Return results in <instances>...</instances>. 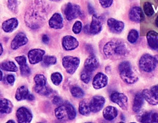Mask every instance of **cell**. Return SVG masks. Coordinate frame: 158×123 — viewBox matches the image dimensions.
Wrapping results in <instances>:
<instances>
[{
  "instance_id": "6da1fadb",
  "label": "cell",
  "mask_w": 158,
  "mask_h": 123,
  "mask_svg": "<svg viewBox=\"0 0 158 123\" xmlns=\"http://www.w3.org/2000/svg\"><path fill=\"white\" fill-rule=\"evenodd\" d=\"M49 14L48 6L44 0H36L25 14L26 23L32 29L40 27V22H44Z\"/></svg>"
},
{
  "instance_id": "7a4b0ae2",
  "label": "cell",
  "mask_w": 158,
  "mask_h": 123,
  "mask_svg": "<svg viewBox=\"0 0 158 123\" xmlns=\"http://www.w3.org/2000/svg\"><path fill=\"white\" fill-rule=\"evenodd\" d=\"M129 53L127 45L122 41H110L104 47V54L108 59L114 57H123Z\"/></svg>"
},
{
  "instance_id": "3957f363",
  "label": "cell",
  "mask_w": 158,
  "mask_h": 123,
  "mask_svg": "<svg viewBox=\"0 0 158 123\" xmlns=\"http://www.w3.org/2000/svg\"><path fill=\"white\" fill-rule=\"evenodd\" d=\"M118 72H119L121 79L124 82H126L127 84H132L138 81V77L137 76L135 70L132 69L131 64L129 62H127V61L122 62L118 66Z\"/></svg>"
},
{
  "instance_id": "277c9868",
  "label": "cell",
  "mask_w": 158,
  "mask_h": 123,
  "mask_svg": "<svg viewBox=\"0 0 158 123\" xmlns=\"http://www.w3.org/2000/svg\"><path fill=\"white\" fill-rule=\"evenodd\" d=\"M156 62L153 56L149 54H144L139 59V68L140 70L146 73H150L156 69Z\"/></svg>"
},
{
  "instance_id": "5b68a950",
  "label": "cell",
  "mask_w": 158,
  "mask_h": 123,
  "mask_svg": "<svg viewBox=\"0 0 158 123\" xmlns=\"http://www.w3.org/2000/svg\"><path fill=\"white\" fill-rule=\"evenodd\" d=\"M80 64V59L73 56H65L63 59V66L70 74H74Z\"/></svg>"
},
{
  "instance_id": "8992f818",
  "label": "cell",
  "mask_w": 158,
  "mask_h": 123,
  "mask_svg": "<svg viewBox=\"0 0 158 123\" xmlns=\"http://www.w3.org/2000/svg\"><path fill=\"white\" fill-rule=\"evenodd\" d=\"M64 14L67 20L72 21V20L77 18V17L82 15V14H81V8H80L78 5L72 4L69 2L65 6Z\"/></svg>"
},
{
  "instance_id": "52a82bcc",
  "label": "cell",
  "mask_w": 158,
  "mask_h": 123,
  "mask_svg": "<svg viewBox=\"0 0 158 123\" xmlns=\"http://www.w3.org/2000/svg\"><path fill=\"white\" fill-rule=\"evenodd\" d=\"M110 100H111V102L118 104V107H120L123 110L127 109L128 99L127 96L126 95H124L123 93L118 92L111 93V96H110Z\"/></svg>"
},
{
  "instance_id": "ba28073f",
  "label": "cell",
  "mask_w": 158,
  "mask_h": 123,
  "mask_svg": "<svg viewBox=\"0 0 158 123\" xmlns=\"http://www.w3.org/2000/svg\"><path fill=\"white\" fill-rule=\"evenodd\" d=\"M17 119L18 122L19 123H26L30 122L32 119V112L26 107H20L18 109L16 112Z\"/></svg>"
},
{
  "instance_id": "9c48e42d",
  "label": "cell",
  "mask_w": 158,
  "mask_h": 123,
  "mask_svg": "<svg viewBox=\"0 0 158 123\" xmlns=\"http://www.w3.org/2000/svg\"><path fill=\"white\" fill-rule=\"evenodd\" d=\"M44 54L45 51L42 49L36 48L29 51V53H28V59H29V63L32 65L40 63L43 60Z\"/></svg>"
},
{
  "instance_id": "30bf717a",
  "label": "cell",
  "mask_w": 158,
  "mask_h": 123,
  "mask_svg": "<svg viewBox=\"0 0 158 123\" xmlns=\"http://www.w3.org/2000/svg\"><path fill=\"white\" fill-rule=\"evenodd\" d=\"M104 104H105V99L101 96H95L94 97H93L89 103L91 112H99L103 108Z\"/></svg>"
},
{
  "instance_id": "8fae6325",
  "label": "cell",
  "mask_w": 158,
  "mask_h": 123,
  "mask_svg": "<svg viewBox=\"0 0 158 123\" xmlns=\"http://www.w3.org/2000/svg\"><path fill=\"white\" fill-rule=\"evenodd\" d=\"M78 41L76 38L71 36H65L62 39V45L64 50L72 51L76 49L78 47Z\"/></svg>"
},
{
  "instance_id": "7c38bea8",
  "label": "cell",
  "mask_w": 158,
  "mask_h": 123,
  "mask_svg": "<svg viewBox=\"0 0 158 123\" xmlns=\"http://www.w3.org/2000/svg\"><path fill=\"white\" fill-rule=\"evenodd\" d=\"M108 82V77L103 73H98L95 75L93 80V86L95 89H101L107 86Z\"/></svg>"
},
{
  "instance_id": "4fadbf2b",
  "label": "cell",
  "mask_w": 158,
  "mask_h": 123,
  "mask_svg": "<svg viewBox=\"0 0 158 123\" xmlns=\"http://www.w3.org/2000/svg\"><path fill=\"white\" fill-rule=\"evenodd\" d=\"M28 38L26 37L25 34L22 32H19L15 36V37L13 39L12 42H11L10 47L13 50H17L20 47H22L28 43Z\"/></svg>"
},
{
  "instance_id": "5bb4252c",
  "label": "cell",
  "mask_w": 158,
  "mask_h": 123,
  "mask_svg": "<svg viewBox=\"0 0 158 123\" xmlns=\"http://www.w3.org/2000/svg\"><path fill=\"white\" fill-rule=\"evenodd\" d=\"M129 18L131 21L136 23L142 22L144 20V14L142 9L139 6H134L129 11Z\"/></svg>"
},
{
  "instance_id": "9a60e30c",
  "label": "cell",
  "mask_w": 158,
  "mask_h": 123,
  "mask_svg": "<svg viewBox=\"0 0 158 123\" xmlns=\"http://www.w3.org/2000/svg\"><path fill=\"white\" fill-rule=\"evenodd\" d=\"M48 25L52 29H61L63 27V18L59 13H56L49 19Z\"/></svg>"
},
{
  "instance_id": "2e32d148",
  "label": "cell",
  "mask_w": 158,
  "mask_h": 123,
  "mask_svg": "<svg viewBox=\"0 0 158 123\" xmlns=\"http://www.w3.org/2000/svg\"><path fill=\"white\" fill-rule=\"evenodd\" d=\"M108 26L110 30L114 33H120L124 29V23L121 21H117L114 18H109L108 20Z\"/></svg>"
},
{
  "instance_id": "e0dca14e",
  "label": "cell",
  "mask_w": 158,
  "mask_h": 123,
  "mask_svg": "<svg viewBox=\"0 0 158 123\" xmlns=\"http://www.w3.org/2000/svg\"><path fill=\"white\" fill-rule=\"evenodd\" d=\"M15 60L19 65L20 70H21V73H22V76L27 77V76L30 75L31 70L28 66L27 63H26V58L25 56H18V57L15 58Z\"/></svg>"
},
{
  "instance_id": "ac0fdd59",
  "label": "cell",
  "mask_w": 158,
  "mask_h": 123,
  "mask_svg": "<svg viewBox=\"0 0 158 123\" xmlns=\"http://www.w3.org/2000/svg\"><path fill=\"white\" fill-rule=\"evenodd\" d=\"M147 43L149 47L153 50H158V33L155 31H149L146 35Z\"/></svg>"
},
{
  "instance_id": "d6986e66",
  "label": "cell",
  "mask_w": 158,
  "mask_h": 123,
  "mask_svg": "<svg viewBox=\"0 0 158 123\" xmlns=\"http://www.w3.org/2000/svg\"><path fill=\"white\" fill-rule=\"evenodd\" d=\"M101 30H102V22L97 15L94 14L93 19H92L91 24L89 25L90 34L96 35V34L101 32Z\"/></svg>"
},
{
  "instance_id": "ffe728a7",
  "label": "cell",
  "mask_w": 158,
  "mask_h": 123,
  "mask_svg": "<svg viewBox=\"0 0 158 123\" xmlns=\"http://www.w3.org/2000/svg\"><path fill=\"white\" fill-rule=\"evenodd\" d=\"M144 100L147 101L148 104L150 105H157L158 104V96H156L153 92L149 89H144L142 92Z\"/></svg>"
},
{
  "instance_id": "44dd1931",
  "label": "cell",
  "mask_w": 158,
  "mask_h": 123,
  "mask_svg": "<svg viewBox=\"0 0 158 123\" xmlns=\"http://www.w3.org/2000/svg\"><path fill=\"white\" fill-rule=\"evenodd\" d=\"M99 66V61L94 55H90L85 62V69L88 71L94 72Z\"/></svg>"
},
{
  "instance_id": "7402d4cb",
  "label": "cell",
  "mask_w": 158,
  "mask_h": 123,
  "mask_svg": "<svg viewBox=\"0 0 158 123\" xmlns=\"http://www.w3.org/2000/svg\"><path fill=\"white\" fill-rule=\"evenodd\" d=\"M18 26V21L16 18H10L2 23V29L5 32H11L15 31Z\"/></svg>"
},
{
  "instance_id": "603a6c76",
  "label": "cell",
  "mask_w": 158,
  "mask_h": 123,
  "mask_svg": "<svg viewBox=\"0 0 158 123\" xmlns=\"http://www.w3.org/2000/svg\"><path fill=\"white\" fill-rule=\"evenodd\" d=\"M117 115H118V111L115 107L108 106L105 107L103 111V116L107 121H112L116 118Z\"/></svg>"
},
{
  "instance_id": "cb8c5ba5",
  "label": "cell",
  "mask_w": 158,
  "mask_h": 123,
  "mask_svg": "<svg viewBox=\"0 0 158 123\" xmlns=\"http://www.w3.org/2000/svg\"><path fill=\"white\" fill-rule=\"evenodd\" d=\"M55 114H56V118L59 120L68 119V113H67V107L66 103L59 105L55 110Z\"/></svg>"
},
{
  "instance_id": "d4e9b609",
  "label": "cell",
  "mask_w": 158,
  "mask_h": 123,
  "mask_svg": "<svg viewBox=\"0 0 158 123\" xmlns=\"http://www.w3.org/2000/svg\"><path fill=\"white\" fill-rule=\"evenodd\" d=\"M13 110V104L9 100L0 98V113L1 114H10Z\"/></svg>"
},
{
  "instance_id": "484cf974",
  "label": "cell",
  "mask_w": 158,
  "mask_h": 123,
  "mask_svg": "<svg viewBox=\"0 0 158 123\" xmlns=\"http://www.w3.org/2000/svg\"><path fill=\"white\" fill-rule=\"evenodd\" d=\"M144 104V98L142 93H137L135 95L133 103V111L135 113H138L142 109Z\"/></svg>"
},
{
  "instance_id": "4316f807",
  "label": "cell",
  "mask_w": 158,
  "mask_h": 123,
  "mask_svg": "<svg viewBox=\"0 0 158 123\" xmlns=\"http://www.w3.org/2000/svg\"><path fill=\"white\" fill-rule=\"evenodd\" d=\"M29 89H28V88L25 85H22L17 89L16 94H15V98L18 101H21V100L27 99V96H29Z\"/></svg>"
},
{
  "instance_id": "83f0119b",
  "label": "cell",
  "mask_w": 158,
  "mask_h": 123,
  "mask_svg": "<svg viewBox=\"0 0 158 123\" xmlns=\"http://www.w3.org/2000/svg\"><path fill=\"white\" fill-rule=\"evenodd\" d=\"M79 113L82 115H88L91 113V110H90V107H89V104L87 103V101H81L79 104Z\"/></svg>"
},
{
  "instance_id": "f1b7e54d",
  "label": "cell",
  "mask_w": 158,
  "mask_h": 123,
  "mask_svg": "<svg viewBox=\"0 0 158 123\" xmlns=\"http://www.w3.org/2000/svg\"><path fill=\"white\" fill-rule=\"evenodd\" d=\"M1 68L2 70H6V71L10 72H17L18 71V67L15 65V63H13L11 61H6L4 62L3 63L1 64Z\"/></svg>"
},
{
  "instance_id": "f546056e",
  "label": "cell",
  "mask_w": 158,
  "mask_h": 123,
  "mask_svg": "<svg viewBox=\"0 0 158 123\" xmlns=\"http://www.w3.org/2000/svg\"><path fill=\"white\" fill-rule=\"evenodd\" d=\"M34 90L36 93L40 95H42V96H48L52 93V88L50 87L47 85L44 86H40V87H38V86H35Z\"/></svg>"
},
{
  "instance_id": "4dcf8cb0",
  "label": "cell",
  "mask_w": 158,
  "mask_h": 123,
  "mask_svg": "<svg viewBox=\"0 0 158 123\" xmlns=\"http://www.w3.org/2000/svg\"><path fill=\"white\" fill-rule=\"evenodd\" d=\"M34 82L36 84L35 86H44L47 84V79L43 74H36L34 77Z\"/></svg>"
},
{
  "instance_id": "1f68e13d",
  "label": "cell",
  "mask_w": 158,
  "mask_h": 123,
  "mask_svg": "<svg viewBox=\"0 0 158 123\" xmlns=\"http://www.w3.org/2000/svg\"><path fill=\"white\" fill-rule=\"evenodd\" d=\"M138 37H139V34L138 32L135 29H131L129 32V34L127 36V40L131 43H135L138 41Z\"/></svg>"
},
{
  "instance_id": "d6a6232c",
  "label": "cell",
  "mask_w": 158,
  "mask_h": 123,
  "mask_svg": "<svg viewBox=\"0 0 158 123\" xmlns=\"http://www.w3.org/2000/svg\"><path fill=\"white\" fill-rule=\"evenodd\" d=\"M143 10H144V13L146 14V16L148 17H151L153 16L154 14V9H153V5L149 2H146L144 3L143 6Z\"/></svg>"
},
{
  "instance_id": "836d02e7",
  "label": "cell",
  "mask_w": 158,
  "mask_h": 123,
  "mask_svg": "<svg viewBox=\"0 0 158 123\" xmlns=\"http://www.w3.org/2000/svg\"><path fill=\"white\" fill-rule=\"evenodd\" d=\"M51 79H52V83L55 84V85L58 86L60 84V83L63 80V76L59 72H55V73H52L51 75Z\"/></svg>"
},
{
  "instance_id": "e575fe53",
  "label": "cell",
  "mask_w": 158,
  "mask_h": 123,
  "mask_svg": "<svg viewBox=\"0 0 158 123\" xmlns=\"http://www.w3.org/2000/svg\"><path fill=\"white\" fill-rule=\"evenodd\" d=\"M70 93H71L72 96L74 97H75V98H82L85 95L84 92H83V90L81 89V88L76 87V86L71 88Z\"/></svg>"
},
{
  "instance_id": "d590c367",
  "label": "cell",
  "mask_w": 158,
  "mask_h": 123,
  "mask_svg": "<svg viewBox=\"0 0 158 123\" xmlns=\"http://www.w3.org/2000/svg\"><path fill=\"white\" fill-rule=\"evenodd\" d=\"M92 73H93V72L88 71V70H85V69H84V70H82V72H81V80L84 82L85 84H88L89 82L91 80Z\"/></svg>"
},
{
  "instance_id": "8d00e7d4",
  "label": "cell",
  "mask_w": 158,
  "mask_h": 123,
  "mask_svg": "<svg viewBox=\"0 0 158 123\" xmlns=\"http://www.w3.org/2000/svg\"><path fill=\"white\" fill-rule=\"evenodd\" d=\"M66 105L67 107V113H68V119L73 120L76 117V111L74 109V106L70 104V103H66Z\"/></svg>"
},
{
  "instance_id": "74e56055",
  "label": "cell",
  "mask_w": 158,
  "mask_h": 123,
  "mask_svg": "<svg viewBox=\"0 0 158 123\" xmlns=\"http://www.w3.org/2000/svg\"><path fill=\"white\" fill-rule=\"evenodd\" d=\"M43 63L45 66H51L56 63V58L54 56H44L43 58Z\"/></svg>"
},
{
  "instance_id": "f35d334b",
  "label": "cell",
  "mask_w": 158,
  "mask_h": 123,
  "mask_svg": "<svg viewBox=\"0 0 158 123\" xmlns=\"http://www.w3.org/2000/svg\"><path fill=\"white\" fill-rule=\"evenodd\" d=\"M8 8L12 12L17 13L18 12V1L17 0H8L7 2Z\"/></svg>"
},
{
  "instance_id": "ab89813d",
  "label": "cell",
  "mask_w": 158,
  "mask_h": 123,
  "mask_svg": "<svg viewBox=\"0 0 158 123\" xmlns=\"http://www.w3.org/2000/svg\"><path fill=\"white\" fill-rule=\"evenodd\" d=\"M81 29H82V23H81L80 21H77L73 25V28H72V31L75 34H78L81 32Z\"/></svg>"
},
{
  "instance_id": "60d3db41",
  "label": "cell",
  "mask_w": 158,
  "mask_h": 123,
  "mask_svg": "<svg viewBox=\"0 0 158 123\" xmlns=\"http://www.w3.org/2000/svg\"><path fill=\"white\" fill-rule=\"evenodd\" d=\"M152 113L153 112H146L144 113L141 117V119L139 121L141 122H151V117H152Z\"/></svg>"
},
{
  "instance_id": "b9f144b4",
  "label": "cell",
  "mask_w": 158,
  "mask_h": 123,
  "mask_svg": "<svg viewBox=\"0 0 158 123\" xmlns=\"http://www.w3.org/2000/svg\"><path fill=\"white\" fill-rule=\"evenodd\" d=\"M99 2L103 8H108L112 5L113 0H99Z\"/></svg>"
},
{
  "instance_id": "7bdbcfd3",
  "label": "cell",
  "mask_w": 158,
  "mask_h": 123,
  "mask_svg": "<svg viewBox=\"0 0 158 123\" xmlns=\"http://www.w3.org/2000/svg\"><path fill=\"white\" fill-rule=\"evenodd\" d=\"M6 81H7V83L9 84H10V85H13V84H14V83H15V77L11 74L7 75V76H6Z\"/></svg>"
},
{
  "instance_id": "ee69618b",
  "label": "cell",
  "mask_w": 158,
  "mask_h": 123,
  "mask_svg": "<svg viewBox=\"0 0 158 123\" xmlns=\"http://www.w3.org/2000/svg\"><path fill=\"white\" fill-rule=\"evenodd\" d=\"M52 103H53V104H55V105L59 106L62 104L63 100H62V99L60 98V97L55 96L54 98H53V100H52Z\"/></svg>"
},
{
  "instance_id": "f6af8a7d",
  "label": "cell",
  "mask_w": 158,
  "mask_h": 123,
  "mask_svg": "<svg viewBox=\"0 0 158 123\" xmlns=\"http://www.w3.org/2000/svg\"><path fill=\"white\" fill-rule=\"evenodd\" d=\"M151 122H158V112L152 113L151 117Z\"/></svg>"
},
{
  "instance_id": "bcb514c9",
  "label": "cell",
  "mask_w": 158,
  "mask_h": 123,
  "mask_svg": "<svg viewBox=\"0 0 158 123\" xmlns=\"http://www.w3.org/2000/svg\"><path fill=\"white\" fill-rule=\"evenodd\" d=\"M88 9H89V13L90 14L92 15H94L95 14V10H94V8L90 4L88 5Z\"/></svg>"
},
{
  "instance_id": "7dc6e473",
  "label": "cell",
  "mask_w": 158,
  "mask_h": 123,
  "mask_svg": "<svg viewBox=\"0 0 158 123\" xmlns=\"http://www.w3.org/2000/svg\"><path fill=\"white\" fill-rule=\"evenodd\" d=\"M42 41H43L44 43H49V37L48 36H47L46 34H44L43 36H42Z\"/></svg>"
},
{
  "instance_id": "c3c4849f",
  "label": "cell",
  "mask_w": 158,
  "mask_h": 123,
  "mask_svg": "<svg viewBox=\"0 0 158 123\" xmlns=\"http://www.w3.org/2000/svg\"><path fill=\"white\" fill-rule=\"evenodd\" d=\"M150 90L153 92L154 93L156 96H158V84L157 85H155V86H153V87H152V88H151Z\"/></svg>"
},
{
  "instance_id": "681fc988",
  "label": "cell",
  "mask_w": 158,
  "mask_h": 123,
  "mask_svg": "<svg viewBox=\"0 0 158 123\" xmlns=\"http://www.w3.org/2000/svg\"><path fill=\"white\" fill-rule=\"evenodd\" d=\"M85 33H87V34H90V32H89V25H85Z\"/></svg>"
},
{
  "instance_id": "f907efd6",
  "label": "cell",
  "mask_w": 158,
  "mask_h": 123,
  "mask_svg": "<svg viewBox=\"0 0 158 123\" xmlns=\"http://www.w3.org/2000/svg\"><path fill=\"white\" fill-rule=\"evenodd\" d=\"M27 99L29 100H34V96L32 94H29V96H27Z\"/></svg>"
},
{
  "instance_id": "816d5d0a",
  "label": "cell",
  "mask_w": 158,
  "mask_h": 123,
  "mask_svg": "<svg viewBox=\"0 0 158 123\" xmlns=\"http://www.w3.org/2000/svg\"><path fill=\"white\" fill-rule=\"evenodd\" d=\"M2 53H3V48H2V45L0 43V56L2 55Z\"/></svg>"
},
{
  "instance_id": "f5cc1de1",
  "label": "cell",
  "mask_w": 158,
  "mask_h": 123,
  "mask_svg": "<svg viewBox=\"0 0 158 123\" xmlns=\"http://www.w3.org/2000/svg\"><path fill=\"white\" fill-rule=\"evenodd\" d=\"M155 24H156V27H158V16L156 17V21H155Z\"/></svg>"
},
{
  "instance_id": "db71d44e",
  "label": "cell",
  "mask_w": 158,
  "mask_h": 123,
  "mask_svg": "<svg viewBox=\"0 0 158 123\" xmlns=\"http://www.w3.org/2000/svg\"><path fill=\"white\" fill-rule=\"evenodd\" d=\"M2 71L0 70V80H2Z\"/></svg>"
},
{
  "instance_id": "11a10c76",
  "label": "cell",
  "mask_w": 158,
  "mask_h": 123,
  "mask_svg": "<svg viewBox=\"0 0 158 123\" xmlns=\"http://www.w3.org/2000/svg\"><path fill=\"white\" fill-rule=\"evenodd\" d=\"M154 58H155V60H156V63H158V55H156Z\"/></svg>"
},
{
  "instance_id": "9f6ffc18",
  "label": "cell",
  "mask_w": 158,
  "mask_h": 123,
  "mask_svg": "<svg viewBox=\"0 0 158 123\" xmlns=\"http://www.w3.org/2000/svg\"><path fill=\"white\" fill-rule=\"evenodd\" d=\"M51 1H52V2H59L60 0H51Z\"/></svg>"
},
{
  "instance_id": "6f0895ef",
  "label": "cell",
  "mask_w": 158,
  "mask_h": 123,
  "mask_svg": "<svg viewBox=\"0 0 158 123\" xmlns=\"http://www.w3.org/2000/svg\"><path fill=\"white\" fill-rule=\"evenodd\" d=\"M8 122H15V121H13V120H10V121H8Z\"/></svg>"
}]
</instances>
